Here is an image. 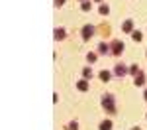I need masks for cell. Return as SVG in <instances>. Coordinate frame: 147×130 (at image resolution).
<instances>
[{"label":"cell","instance_id":"obj_17","mask_svg":"<svg viewBox=\"0 0 147 130\" xmlns=\"http://www.w3.org/2000/svg\"><path fill=\"white\" fill-rule=\"evenodd\" d=\"M139 71H141V69H139L137 65H131V67H129V73H131L134 77H136V75H137V73H139Z\"/></svg>","mask_w":147,"mask_h":130},{"label":"cell","instance_id":"obj_4","mask_svg":"<svg viewBox=\"0 0 147 130\" xmlns=\"http://www.w3.org/2000/svg\"><path fill=\"white\" fill-rule=\"evenodd\" d=\"M127 73H129V69L125 67L124 63H118V65L114 67V75H116V77H125Z\"/></svg>","mask_w":147,"mask_h":130},{"label":"cell","instance_id":"obj_7","mask_svg":"<svg viewBox=\"0 0 147 130\" xmlns=\"http://www.w3.org/2000/svg\"><path fill=\"white\" fill-rule=\"evenodd\" d=\"M53 34H55V39L57 42H61V39H65V30H63V28H55V32H53Z\"/></svg>","mask_w":147,"mask_h":130},{"label":"cell","instance_id":"obj_20","mask_svg":"<svg viewBox=\"0 0 147 130\" xmlns=\"http://www.w3.org/2000/svg\"><path fill=\"white\" fill-rule=\"evenodd\" d=\"M143 99H145V101H147V91H145V93H143Z\"/></svg>","mask_w":147,"mask_h":130},{"label":"cell","instance_id":"obj_15","mask_svg":"<svg viewBox=\"0 0 147 130\" xmlns=\"http://www.w3.org/2000/svg\"><path fill=\"white\" fill-rule=\"evenodd\" d=\"M131 37H134V42H141V39H143L141 32H131Z\"/></svg>","mask_w":147,"mask_h":130},{"label":"cell","instance_id":"obj_6","mask_svg":"<svg viewBox=\"0 0 147 130\" xmlns=\"http://www.w3.org/2000/svg\"><path fill=\"white\" fill-rule=\"evenodd\" d=\"M122 30H124L125 34H131V32H134V22H131V20H125L124 26H122Z\"/></svg>","mask_w":147,"mask_h":130},{"label":"cell","instance_id":"obj_13","mask_svg":"<svg viewBox=\"0 0 147 130\" xmlns=\"http://www.w3.org/2000/svg\"><path fill=\"white\" fill-rule=\"evenodd\" d=\"M98 12H100V16H108V14H110V8H108L106 4H102L100 8H98Z\"/></svg>","mask_w":147,"mask_h":130},{"label":"cell","instance_id":"obj_2","mask_svg":"<svg viewBox=\"0 0 147 130\" xmlns=\"http://www.w3.org/2000/svg\"><path fill=\"white\" fill-rule=\"evenodd\" d=\"M124 49H125V46H124V42H122V39H114L112 44H110V51H112L114 55H122V53H124Z\"/></svg>","mask_w":147,"mask_h":130},{"label":"cell","instance_id":"obj_16","mask_svg":"<svg viewBox=\"0 0 147 130\" xmlns=\"http://www.w3.org/2000/svg\"><path fill=\"white\" fill-rule=\"evenodd\" d=\"M80 8H82L84 12H88L92 8V2H82V4H80Z\"/></svg>","mask_w":147,"mask_h":130},{"label":"cell","instance_id":"obj_1","mask_svg":"<svg viewBox=\"0 0 147 130\" xmlns=\"http://www.w3.org/2000/svg\"><path fill=\"white\" fill-rule=\"evenodd\" d=\"M102 106L106 108V112L116 114V101H114V95H104V97H102Z\"/></svg>","mask_w":147,"mask_h":130},{"label":"cell","instance_id":"obj_22","mask_svg":"<svg viewBox=\"0 0 147 130\" xmlns=\"http://www.w3.org/2000/svg\"><path fill=\"white\" fill-rule=\"evenodd\" d=\"M94 2H100V0H94Z\"/></svg>","mask_w":147,"mask_h":130},{"label":"cell","instance_id":"obj_5","mask_svg":"<svg viewBox=\"0 0 147 130\" xmlns=\"http://www.w3.org/2000/svg\"><path fill=\"white\" fill-rule=\"evenodd\" d=\"M134 79H136V81H134V83H136V87H143V85H145V73H143V71H139Z\"/></svg>","mask_w":147,"mask_h":130},{"label":"cell","instance_id":"obj_3","mask_svg":"<svg viewBox=\"0 0 147 130\" xmlns=\"http://www.w3.org/2000/svg\"><path fill=\"white\" fill-rule=\"evenodd\" d=\"M80 34H82V39H84V42H88L92 35L96 34V28H94V26H90V24H86V26L82 28V32H80Z\"/></svg>","mask_w":147,"mask_h":130},{"label":"cell","instance_id":"obj_14","mask_svg":"<svg viewBox=\"0 0 147 130\" xmlns=\"http://www.w3.org/2000/svg\"><path fill=\"white\" fill-rule=\"evenodd\" d=\"M67 130H79V122H77V120L69 122V124H67Z\"/></svg>","mask_w":147,"mask_h":130},{"label":"cell","instance_id":"obj_11","mask_svg":"<svg viewBox=\"0 0 147 130\" xmlns=\"http://www.w3.org/2000/svg\"><path fill=\"white\" fill-rule=\"evenodd\" d=\"M100 130H112V120H102Z\"/></svg>","mask_w":147,"mask_h":130},{"label":"cell","instance_id":"obj_10","mask_svg":"<svg viewBox=\"0 0 147 130\" xmlns=\"http://www.w3.org/2000/svg\"><path fill=\"white\" fill-rule=\"evenodd\" d=\"M108 51H110V46H108V44H104V42H102V44H98V53L106 55Z\"/></svg>","mask_w":147,"mask_h":130},{"label":"cell","instance_id":"obj_9","mask_svg":"<svg viewBox=\"0 0 147 130\" xmlns=\"http://www.w3.org/2000/svg\"><path fill=\"white\" fill-rule=\"evenodd\" d=\"M77 89H79V91H82V93H84V91H88V81H86V79L79 81V83H77Z\"/></svg>","mask_w":147,"mask_h":130},{"label":"cell","instance_id":"obj_18","mask_svg":"<svg viewBox=\"0 0 147 130\" xmlns=\"http://www.w3.org/2000/svg\"><path fill=\"white\" fill-rule=\"evenodd\" d=\"M86 59H88L90 63H94V61H96V53H86Z\"/></svg>","mask_w":147,"mask_h":130},{"label":"cell","instance_id":"obj_8","mask_svg":"<svg viewBox=\"0 0 147 130\" xmlns=\"http://www.w3.org/2000/svg\"><path fill=\"white\" fill-rule=\"evenodd\" d=\"M98 77H100V81H110V77H112V73H110V71H106V69H102L100 73H98Z\"/></svg>","mask_w":147,"mask_h":130},{"label":"cell","instance_id":"obj_21","mask_svg":"<svg viewBox=\"0 0 147 130\" xmlns=\"http://www.w3.org/2000/svg\"><path fill=\"white\" fill-rule=\"evenodd\" d=\"M131 130H141V128H139V126H136V128H131Z\"/></svg>","mask_w":147,"mask_h":130},{"label":"cell","instance_id":"obj_19","mask_svg":"<svg viewBox=\"0 0 147 130\" xmlns=\"http://www.w3.org/2000/svg\"><path fill=\"white\" fill-rule=\"evenodd\" d=\"M63 4H65V0H55V6H57V8H59V6H63Z\"/></svg>","mask_w":147,"mask_h":130},{"label":"cell","instance_id":"obj_12","mask_svg":"<svg viewBox=\"0 0 147 130\" xmlns=\"http://www.w3.org/2000/svg\"><path fill=\"white\" fill-rule=\"evenodd\" d=\"M82 77H84V79H92V69L90 67H84V69H82Z\"/></svg>","mask_w":147,"mask_h":130}]
</instances>
